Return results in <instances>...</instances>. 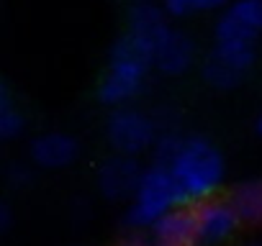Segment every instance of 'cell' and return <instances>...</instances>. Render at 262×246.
<instances>
[{"label": "cell", "mask_w": 262, "mask_h": 246, "mask_svg": "<svg viewBox=\"0 0 262 246\" xmlns=\"http://www.w3.org/2000/svg\"><path fill=\"white\" fill-rule=\"evenodd\" d=\"M170 172L180 187L185 205H193L203 198L219 195L226 180V159L211 139L190 134L172 159Z\"/></svg>", "instance_id": "cell-1"}, {"label": "cell", "mask_w": 262, "mask_h": 246, "mask_svg": "<svg viewBox=\"0 0 262 246\" xmlns=\"http://www.w3.org/2000/svg\"><path fill=\"white\" fill-rule=\"evenodd\" d=\"M178 205H185V200L180 195V187L170 167L149 162L144 167V175L139 180L134 198L126 205L123 226L128 231H149L165 213H170Z\"/></svg>", "instance_id": "cell-2"}, {"label": "cell", "mask_w": 262, "mask_h": 246, "mask_svg": "<svg viewBox=\"0 0 262 246\" xmlns=\"http://www.w3.org/2000/svg\"><path fill=\"white\" fill-rule=\"evenodd\" d=\"M157 136H160V123L155 120V115L139 108L131 105L111 108L105 118V141L118 154L142 157L152 152Z\"/></svg>", "instance_id": "cell-3"}, {"label": "cell", "mask_w": 262, "mask_h": 246, "mask_svg": "<svg viewBox=\"0 0 262 246\" xmlns=\"http://www.w3.org/2000/svg\"><path fill=\"white\" fill-rule=\"evenodd\" d=\"M257 62V52L249 44H213L201 62V77L213 90L239 87Z\"/></svg>", "instance_id": "cell-4"}, {"label": "cell", "mask_w": 262, "mask_h": 246, "mask_svg": "<svg viewBox=\"0 0 262 246\" xmlns=\"http://www.w3.org/2000/svg\"><path fill=\"white\" fill-rule=\"evenodd\" d=\"M193 215H195V228H198V243L201 246H221L226 243L242 226L234 205L229 198H203L193 203Z\"/></svg>", "instance_id": "cell-5"}, {"label": "cell", "mask_w": 262, "mask_h": 246, "mask_svg": "<svg viewBox=\"0 0 262 246\" xmlns=\"http://www.w3.org/2000/svg\"><path fill=\"white\" fill-rule=\"evenodd\" d=\"M142 175H144V167L139 164V157H128V154L113 152L108 159H103L98 164L95 185H98V192L105 200L128 203L131 198H134L137 187H139Z\"/></svg>", "instance_id": "cell-6"}, {"label": "cell", "mask_w": 262, "mask_h": 246, "mask_svg": "<svg viewBox=\"0 0 262 246\" xmlns=\"http://www.w3.org/2000/svg\"><path fill=\"white\" fill-rule=\"evenodd\" d=\"M147 77H149V69H142L134 64H121V62H108V69L98 82L95 97L108 108L128 105L131 100H137L142 95Z\"/></svg>", "instance_id": "cell-7"}, {"label": "cell", "mask_w": 262, "mask_h": 246, "mask_svg": "<svg viewBox=\"0 0 262 246\" xmlns=\"http://www.w3.org/2000/svg\"><path fill=\"white\" fill-rule=\"evenodd\" d=\"M77 157H80V141L67 131H47V134H39L36 139H31V144H29L31 164L39 169H47V172L67 169L75 164Z\"/></svg>", "instance_id": "cell-8"}, {"label": "cell", "mask_w": 262, "mask_h": 246, "mask_svg": "<svg viewBox=\"0 0 262 246\" xmlns=\"http://www.w3.org/2000/svg\"><path fill=\"white\" fill-rule=\"evenodd\" d=\"M198 62L195 39L180 29H170V34L155 46V69L167 77H180L193 69Z\"/></svg>", "instance_id": "cell-9"}, {"label": "cell", "mask_w": 262, "mask_h": 246, "mask_svg": "<svg viewBox=\"0 0 262 246\" xmlns=\"http://www.w3.org/2000/svg\"><path fill=\"white\" fill-rule=\"evenodd\" d=\"M152 246H201L193 205H178L165 213L149 231Z\"/></svg>", "instance_id": "cell-10"}, {"label": "cell", "mask_w": 262, "mask_h": 246, "mask_svg": "<svg viewBox=\"0 0 262 246\" xmlns=\"http://www.w3.org/2000/svg\"><path fill=\"white\" fill-rule=\"evenodd\" d=\"M170 18L172 16L165 11L162 3H155V0H137V3H131V8L126 13V31L137 34V36H142V39H147L157 46L172 29Z\"/></svg>", "instance_id": "cell-11"}, {"label": "cell", "mask_w": 262, "mask_h": 246, "mask_svg": "<svg viewBox=\"0 0 262 246\" xmlns=\"http://www.w3.org/2000/svg\"><path fill=\"white\" fill-rule=\"evenodd\" d=\"M242 220V226H262V177L236 182L226 195Z\"/></svg>", "instance_id": "cell-12"}, {"label": "cell", "mask_w": 262, "mask_h": 246, "mask_svg": "<svg viewBox=\"0 0 262 246\" xmlns=\"http://www.w3.org/2000/svg\"><path fill=\"white\" fill-rule=\"evenodd\" d=\"M26 131V115L16 105L13 90L8 82H0V139L13 141Z\"/></svg>", "instance_id": "cell-13"}, {"label": "cell", "mask_w": 262, "mask_h": 246, "mask_svg": "<svg viewBox=\"0 0 262 246\" xmlns=\"http://www.w3.org/2000/svg\"><path fill=\"white\" fill-rule=\"evenodd\" d=\"M257 39H259V34L254 29H249L244 21H239L226 8L213 23V44H249V46H254Z\"/></svg>", "instance_id": "cell-14"}, {"label": "cell", "mask_w": 262, "mask_h": 246, "mask_svg": "<svg viewBox=\"0 0 262 246\" xmlns=\"http://www.w3.org/2000/svg\"><path fill=\"white\" fill-rule=\"evenodd\" d=\"M165 6V11L172 18H185L193 13H211V11H221L226 8L231 0H160Z\"/></svg>", "instance_id": "cell-15"}, {"label": "cell", "mask_w": 262, "mask_h": 246, "mask_svg": "<svg viewBox=\"0 0 262 246\" xmlns=\"http://www.w3.org/2000/svg\"><path fill=\"white\" fill-rule=\"evenodd\" d=\"M183 141H185V136H183V134H178V131H162V134L157 136V141H155L152 152H149V154H152V162L170 167V164H172V159L178 157V152H180Z\"/></svg>", "instance_id": "cell-16"}, {"label": "cell", "mask_w": 262, "mask_h": 246, "mask_svg": "<svg viewBox=\"0 0 262 246\" xmlns=\"http://www.w3.org/2000/svg\"><path fill=\"white\" fill-rule=\"evenodd\" d=\"M226 11H231L239 21H244L262 36V0H231Z\"/></svg>", "instance_id": "cell-17"}, {"label": "cell", "mask_w": 262, "mask_h": 246, "mask_svg": "<svg viewBox=\"0 0 262 246\" xmlns=\"http://www.w3.org/2000/svg\"><path fill=\"white\" fill-rule=\"evenodd\" d=\"M6 182H8L11 187H16V190H24V187H29V185L34 182V172H31V167L24 164V162H11V164L6 167Z\"/></svg>", "instance_id": "cell-18"}, {"label": "cell", "mask_w": 262, "mask_h": 246, "mask_svg": "<svg viewBox=\"0 0 262 246\" xmlns=\"http://www.w3.org/2000/svg\"><path fill=\"white\" fill-rule=\"evenodd\" d=\"M11 226H13V210H11L8 203H0V231L8 233Z\"/></svg>", "instance_id": "cell-19"}, {"label": "cell", "mask_w": 262, "mask_h": 246, "mask_svg": "<svg viewBox=\"0 0 262 246\" xmlns=\"http://www.w3.org/2000/svg\"><path fill=\"white\" fill-rule=\"evenodd\" d=\"M254 131H257V136H262V113H259V118L254 123Z\"/></svg>", "instance_id": "cell-20"}, {"label": "cell", "mask_w": 262, "mask_h": 246, "mask_svg": "<svg viewBox=\"0 0 262 246\" xmlns=\"http://www.w3.org/2000/svg\"><path fill=\"white\" fill-rule=\"evenodd\" d=\"M249 246H262V241H254V243H249Z\"/></svg>", "instance_id": "cell-21"}, {"label": "cell", "mask_w": 262, "mask_h": 246, "mask_svg": "<svg viewBox=\"0 0 262 246\" xmlns=\"http://www.w3.org/2000/svg\"><path fill=\"white\" fill-rule=\"evenodd\" d=\"M131 3H137V0H131Z\"/></svg>", "instance_id": "cell-22"}]
</instances>
